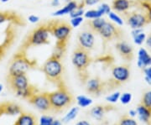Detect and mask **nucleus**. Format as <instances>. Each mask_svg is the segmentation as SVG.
<instances>
[{
	"mask_svg": "<svg viewBox=\"0 0 151 125\" xmlns=\"http://www.w3.org/2000/svg\"><path fill=\"white\" fill-rule=\"evenodd\" d=\"M45 24L50 34L53 35L56 40L54 53L61 58L66 50L72 27L67 22L60 19L49 20Z\"/></svg>",
	"mask_w": 151,
	"mask_h": 125,
	"instance_id": "obj_1",
	"label": "nucleus"
},
{
	"mask_svg": "<svg viewBox=\"0 0 151 125\" xmlns=\"http://www.w3.org/2000/svg\"><path fill=\"white\" fill-rule=\"evenodd\" d=\"M60 60L61 58L60 56L53 53L45 60L42 66V71L46 79L57 87L65 84L63 81L64 67Z\"/></svg>",
	"mask_w": 151,
	"mask_h": 125,
	"instance_id": "obj_2",
	"label": "nucleus"
},
{
	"mask_svg": "<svg viewBox=\"0 0 151 125\" xmlns=\"http://www.w3.org/2000/svg\"><path fill=\"white\" fill-rule=\"evenodd\" d=\"M89 53V51L77 45L71 55V62L77 71L79 79L83 83H86L88 80L87 68L92 60Z\"/></svg>",
	"mask_w": 151,
	"mask_h": 125,
	"instance_id": "obj_3",
	"label": "nucleus"
},
{
	"mask_svg": "<svg viewBox=\"0 0 151 125\" xmlns=\"http://www.w3.org/2000/svg\"><path fill=\"white\" fill-rule=\"evenodd\" d=\"M36 65V60H30L28 58L25 50H19V51L11 60L9 69V76L26 74L28 71L35 68Z\"/></svg>",
	"mask_w": 151,
	"mask_h": 125,
	"instance_id": "obj_4",
	"label": "nucleus"
},
{
	"mask_svg": "<svg viewBox=\"0 0 151 125\" xmlns=\"http://www.w3.org/2000/svg\"><path fill=\"white\" fill-rule=\"evenodd\" d=\"M49 35H50V33L46 27V24L45 23L40 24L37 27L35 28L25 37L20 45L19 50L26 51L30 47L48 45L50 43Z\"/></svg>",
	"mask_w": 151,
	"mask_h": 125,
	"instance_id": "obj_5",
	"label": "nucleus"
},
{
	"mask_svg": "<svg viewBox=\"0 0 151 125\" xmlns=\"http://www.w3.org/2000/svg\"><path fill=\"white\" fill-rule=\"evenodd\" d=\"M58 88L51 93H48V97L51 106V110L54 112H61L68 108L73 103V96L66 88L65 84L57 87Z\"/></svg>",
	"mask_w": 151,
	"mask_h": 125,
	"instance_id": "obj_6",
	"label": "nucleus"
},
{
	"mask_svg": "<svg viewBox=\"0 0 151 125\" xmlns=\"http://www.w3.org/2000/svg\"><path fill=\"white\" fill-rule=\"evenodd\" d=\"M112 76L111 80H108V82H105V89L108 88L112 90L117 87L122 83L126 82L130 76L129 68L127 65H116L112 68Z\"/></svg>",
	"mask_w": 151,
	"mask_h": 125,
	"instance_id": "obj_7",
	"label": "nucleus"
},
{
	"mask_svg": "<svg viewBox=\"0 0 151 125\" xmlns=\"http://www.w3.org/2000/svg\"><path fill=\"white\" fill-rule=\"evenodd\" d=\"M98 34L105 42L112 41L114 40H120L123 36V31L119 26L113 24V22L108 21L104 24Z\"/></svg>",
	"mask_w": 151,
	"mask_h": 125,
	"instance_id": "obj_8",
	"label": "nucleus"
},
{
	"mask_svg": "<svg viewBox=\"0 0 151 125\" xmlns=\"http://www.w3.org/2000/svg\"><path fill=\"white\" fill-rule=\"evenodd\" d=\"M29 102L33 106L40 112L46 113L51 110V106L48 97V93H39L34 94L31 98L29 99Z\"/></svg>",
	"mask_w": 151,
	"mask_h": 125,
	"instance_id": "obj_9",
	"label": "nucleus"
},
{
	"mask_svg": "<svg viewBox=\"0 0 151 125\" xmlns=\"http://www.w3.org/2000/svg\"><path fill=\"white\" fill-rule=\"evenodd\" d=\"M125 14H126L127 23L132 29L143 28L144 26H145L147 24L150 23L145 14L144 13L133 12V13H126Z\"/></svg>",
	"mask_w": 151,
	"mask_h": 125,
	"instance_id": "obj_10",
	"label": "nucleus"
},
{
	"mask_svg": "<svg viewBox=\"0 0 151 125\" xmlns=\"http://www.w3.org/2000/svg\"><path fill=\"white\" fill-rule=\"evenodd\" d=\"M77 43L78 46L90 52L93 50L95 45V37L93 32L90 29L81 31L77 35Z\"/></svg>",
	"mask_w": 151,
	"mask_h": 125,
	"instance_id": "obj_11",
	"label": "nucleus"
},
{
	"mask_svg": "<svg viewBox=\"0 0 151 125\" xmlns=\"http://www.w3.org/2000/svg\"><path fill=\"white\" fill-rule=\"evenodd\" d=\"M16 36V30L12 24H9L5 30V38L2 44H0V60L5 55L7 50L13 45Z\"/></svg>",
	"mask_w": 151,
	"mask_h": 125,
	"instance_id": "obj_12",
	"label": "nucleus"
},
{
	"mask_svg": "<svg viewBox=\"0 0 151 125\" xmlns=\"http://www.w3.org/2000/svg\"><path fill=\"white\" fill-rule=\"evenodd\" d=\"M8 82L9 83L11 88L14 92L25 89L30 86L26 74H20V75H16V76H9Z\"/></svg>",
	"mask_w": 151,
	"mask_h": 125,
	"instance_id": "obj_13",
	"label": "nucleus"
},
{
	"mask_svg": "<svg viewBox=\"0 0 151 125\" xmlns=\"http://www.w3.org/2000/svg\"><path fill=\"white\" fill-rule=\"evenodd\" d=\"M5 22H9L14 25L24 26L25 21L21 16L13 11H4L0 12V24Z\"/></svg>",
	"mask_w": 151,
	"mask_h": 125,
	"instance_id": "obj_14",
	"label": "nucleus"
},
{
	"mask_svg": "<svg viewBox=\"0 0 151 125\" xmlns=\"http://www.w3.org/2000/svg\"><path fill=\"white\" fill-rule=\"evenodd\" d=\"M86 91L94 96H99L105 89V82L99 77H93L88 79L86 82Z\"/></svg>",
	"mask_w": 151,
	"mask_h": 125,
	"instance_id": "obj_15",
	"label": "nucleus"
},
{
	"mask_svg": "<svg viewBox=\"0 0 151 125\" xmlns=\"http://www.w3.org/2000/svg\"><path fill=\"white\" fill-rule=\"evenodd\" d=\"M115 47L119 55L126 60H131L134 58V49L132 45L125 41H119L115 45Z\"/></svg>",
	"mask_w": 151,
	"mask_h": 125,
	"instance_id": "obj_16",
	"label": "nucleus"
},
{
	"mask_svg": "<svg viewBox=\"0 0 151 125\" xmlns=\"http://www.w3.org/2000/svg\"><path fill=\"white\" fill-rule=\"evenodd\" d=\"M137 65L139 68L144 70L148 66H151V55L145 48H140L138 51Z\"/></svg>",
	"mask_w": 151,
	"mask_h": 125,
	"instance_id": "obj_17",
	"label": "nucleus"
},
{
	"mask_svg": "<svg viewBox=\"0 0 151 125\" xmlns=\"http://www.w3.org/2000/svg\"><path fill=\"white\" fill-rule=\"evenodd\" d=\"M134 4L133 0H113L112 9L116 13L126 14Z\"/></svg>",
	"mask_w": 151,
	"mask_h": 125,
	"instance_id": "obj_18",
	"label": "nucleus"
},
{
	"mask_svg": "<svg viewBox=\"0 0 151 125\" xmlns=\"http://www.w3.org/2000/svg\"><path fill=\"white\" fill-rule=\"evenodd\" d=\"M0 108H1L3 114L9 115V116H18L22 114L20 107L15 103H4L0 104Z\"/></svg>",
	"mask_w": 151,
	"mask_h": 125,
	"instance_id": "obj_19",
	"label": "nucleus"
},
{
	"mask_svg": "<svg viewBox=\"0 0 151 125\" xmlns=\"http://www.w3.org/2000/svg\"><path fill=\"white\" fill-rule=\"evenodd\" d=\"M78 7V2L76 0H70L69 1L64 7L59 9L52 14V16L60 17L65 15V14H70V13Z\"/></svg>",
	"mask_w": 151,
	"mask_h": 125,
	"instance_id": "obj_20",
	"label": "nucleus"
},
{
	"mask_svg": "<svg viewBox=\"0 0 151 125\" xmlns=\"http://www.w3.org/2000/svg\"><path fill=\"white\" fill-rule=\"evenodd\" d=\"M15 125H38V120L31 114L22 113L15 122Z\"/></svg>",
	"mask_w": 151,
	"mask_h": 125,
	"instance_id": "obj_21",
	"label": "nucleus"
},
{
	"mask_svg": "<svg viewBox=\"0 0 151 125\" xmlns=\"http://www.w3.org/2000/svg\"><path fill=\"white\" fill-rule=\"evenodd\" d=\"M106 22L107 20L104 18L100 17L93 19H88L86 22V25L88 26V29H90L91 31L93 33H98Z\"/></svg>",
	"mask_w": 151,
	"mask_h": 125,
	"instance_id": "obj_22",
	"label": "nucleus"
},
{
	"mask_svg": "<svg viewBox=\"0 0 151 125\" xmlns=\"http://www.w3.org/2000/svg\"><path fill=\"white\" fill-rule=\"evenodd\" d=\"M113 107L112 106H103V105H97L96 107L92 108L90 111V114L93 119L97 120H101L103 118L105 113L111 110Z\"/></svg>",
	"mask_w": 151,
	"mask_h": 125,
	"instance_id": "obj_23",
	"label": "nucleus"
},
{
	"mask_svg": "<svg viewBox=\"0 0 151 125\" xmlns=\"http://www.w3.org/2000/svg\"><path fill=\"white\" fill-rule=\"evenodd\" d=\"M136 110H137V116H138L139 119L144 123H149V121L151 119L150 109L146 108L143 104H139L137 107Z\"/></svg>",
	"mask_w": 151,
	"mask_h": 125,
	"instance_id": "obj_24",
	"label": "nucleus"
},
{
	"mask_svg": "<svg viewBox=\"0 0 151 125\" xmlns=\"http://www.w3.org/2000/svg\"><path fill=\"white\" fill-rule=\"evenodd\" d=\"M39 91L34 86H29L25 89H23V90H19V91H16L14 92L16 97L20 98H24V99H29V98L32 97L34 94L37 93Z\"/></svg>",
	"mask_w": 151,
	"mask_h": 125,
	"instance_id": "obj_25",
	"label": "nucleus"
},
{
	"mask_svg": "<svg viewBox=\"0 0 151 125\" xmlns=\"http://www.w3.org/2000/svg\"><path fill=\"white\" fill-rule=\"evenodd\" d=\"M78 113H79V108H78V107L72 108L70 109V111L62 118L61 122L64 123V124H68V123H70V121L74 120L76 118Z\"/></svg>",
	"mask_w": 151,
	"mask_h": 125,
	"instance_id": "obj_26",
	"label": "nucleus"
},
{
	"mask_svg": "<svg viewBox=\"0 0 151 125\" xmlns=\"http://www.w3.org/2000/svg\"><path fill=\"white\" fill-rule=\"evenodd\" d=\"M76 103L80 108H84L89 107L90 105H92V99L90 98H87L84 95H80V96L76 97Z\"/></svg>",
	"mask_w": 151,
	"mask_h": 125,
	"instance_id": "obj_27",
	"label": "nucleus"
},
{
	"mask_svg": "<svg viewBox=\"0 0 151 125\" xmlns=\"http://www.w3.org/2000/svg\"><path fill=\"white\" fill-rule=\"evenodd\" d=\"M103 16V14L98 9L86 11V12H85L84 15H83V17L87 19H97V18H100V17Z\"/></svg>",
	"mask_w": 151,
	"mask_h": 125,
	"instance_id": "obj_28",
	"label": "nucleus"
},
{
	"mask_svg": "<svg viewBox=\"0 0 151 125\" xmlns=\"http://www.w3.org/2000/svg\"><path fill=\"white\" fill-rule=\"evenodd\" d=\"M108 18L111 21L113 22V24H115L116 25L118 26H122L124 24V20L121 17L119 16V14L116 13V12H113V11H111L109 14H108Z\"/></svg>",
	"mask_w": 151,
	"mask_h": 125,
	"instance_id": "obj_29",
	"label": "nucleus"
},
{
	"mask_svg": "<svg viewBox=\"0 0 151 125\" xmlns=\"http://www.w3.org/2000/svg\"><path fill=\"white\" fill-rule=\"evenodd\" d=\"M140 6L145 9V15L148 19L149 22L150 23L151 22V1H143V2H140L139 3Z\"/></svg>",
	"mask_w": 151,
	"mask_h": 125,
	"instance_id": "obj_30",
	"label": "nucleus"
},
{
	"mask_svg": "<svg viewBox=\"0 0 151 125\" xmlns=\"http://www.w3.org/2000/svg\"><path fill=\"white\" fill-rule=\"evenodd\" d=\"M141 104H143L144 106H145L146 108H148L151 110V90L147 91L146 93H145L143 98H142Z\"/></svg>",
	"mask_w": 151,
	"mask_h": 125,
	"instance_id": "obj_31",
	"label": "nucleus"
},
{
	"mask_svg": "<svg viewBox=\"0 0 151 125\" xmlns=\"http://www.w3.org/2000/svg\"><path fill=\"white\" fill-rule=\"evenodd\" d=\"M118 125H138V123L133 118L128 115H125L120 119Z\"/></svg>",
	"mask_w": 151,
	"mask_h": 125,
	"instance_id": "obj_32",
	"label": "nucleus"
},
{
	"mask_svg": "<svg viewBox=\"0 0 151 125\" xmlns=\"http://www.w3.org/2000/svg\"><path fill=\"white\" fill-rule=\"evenodd\" d=\"M132 98L133 96L130 93H124L120 95V98H119V101L121 102V103L124 104H129L132 101Z\"/></svg>",
	"mask_w": 151,
	"mask_h": 125,
	"instance_id": "obj_33",
	"label": "nucleus"
},
{
	"mask_svg": "<svg viewBox=\"0 0 151 125\" xmlns=\"http://www.w3.org/2000/svg\"><path fill=\"white\" fill-rule=\"evenodd\" d=\"M54 119L51 116L49 115H43L40 117L38 125H51Z\"/></svg>",
	"mask_w": 151,
	"mask_h": 125,
	"instance_id": "obj_34",
	"label": "nucleus"
},
{
	"mask_svg": "<svg viewBox=\"0 0 151 125\" xmlns=\"http://www.w3.org/2000/svg\"><path fill=\"white\" fill-rule=\"evenodd\" d=\"M146 38H147V36H146L145 33L142 32L140 34H139L138 35H136L135 37H134L133 40H134V42L135 45H143L145 42Z\"/></svg>",
	"mask_w": 151,
	"mask_h": 125,
	"instance_id": "obj_35",
	"label": "nucleus"
},
{
	"mask_svg": "<svg viewBox=\"0 0 151 125\" xmlns=\"http://www.w3.org/2000/svg\"><path fill=\"white\" fill-rule=\"evenodd\" d=\"M120 95H121V93L119 92H116L113 94H110L106 97V101H108V103H116L119 101Z\"/></svg>",
	"mask_w": 151,
	"mask_h": 125,
	"instance_id": "obj_36",
	"label": "nucleus"
},
{
	"mask_svg": "<svg viewBox=\"0 0 151 125\" xmlns=\"http://www.w3.org/2000/svg\"><path fill=\"white\" fill-rule=\"evenodd\" d=\"M100 2V0H81L80 3H78V7L77 8H81L83 9L85 6H92L97 4Z\"/></svg>",
	"mask_w": 151,
	"mask_h": 125,
	"instance_id": "obj_37",
	"label": "nucleus"
},
{
	"mask_svg": "<svg viewBox=\"0 0 151 125\" xmlns=\"http://www.w3.org/2000/svg\"><path fill=\"white\" fill-rule=\"evenodd\" d=\"M84 20V17H76V18H70V24L72 28H77L80 26L82 22Z\"/></svg>",
	"mask_w": 151,
	"mask_h": 125,
	"instance_id": "obj_38",
	"label": "nucleus"
},
{
	"mask_svg": "<svg viewBox=\"0 0 151 125\" xmlns=\"http://www.w3.org/2000/svg\"><path fill=\"white\" fill-rule=\"evenodd\" d=\"M143 71L145 73V80L146 83L151 87V66L146 67Z\"/></svg>",
	"mask_w": 151,
	"mask_h": 125,
	"instance_id": "obj_39",
	"label": "nucleus"
},
{
	"mask_svg": "<svg viewBox=\"0 0 151 125\" xmlns=\"http://www.w3.org/2000/svg\"><path fill=\"white\" fill-rule=\"evenodd\" d=\"M84 14H85V11L83 9L76 8L75 10L72 11L69 15L70 18H76V17H82L84 15Z\"/></svg>",
	"mask_w": 151,
	"mask_h": 125,
	"instance_id": "obj_40",
	"label": "nucleus"
},
{
	"mask_svg": "<svg viewBox=\"0 0 151 125\" xmlns=\"http://www.w3.org/2000/svg\"><path fill=\"white\" fill-rule=\"evenodd\" d=\"M98 9L101 11L104 15V14H108L112 11V8L108 5V4H103L98 7Z\"/></svg>",
	"mask_w": 151,
	"mask_h": 125,
	"instance_id": "obj_41",
	"label": "nucleus"
},
{
	"mask_svg": "<svg viewBox=\"0 0 151 125\" xmlns=\"http://www.w3.org/2000/svg\"><path fill=\"white\" fill-rule=\"evenodd\" d=\"M28 20H29V23H31V24H36L40 20V18L37 15L31 14V15H29V16L28 17Z\"/></svg>",
	"mask_w": 151,
	"mask_h": 125,
	"instance_id": "obj_42",
	"label": "nucleus"
},
{
	"mask_svg": "<svg viewBox=\"0 0 151 125\" xmlns=\"http://www.w3.org/2000/svg\"><path fill=\"white\" fill-rule=\"evenodd\" d=\"M142 32H144V31H143V28H139V29H133L132 31H131V35H132V37L134 38L136 35H138L139 34H140V33Z\"/></svg>",
	"mask_w": 151,
	"mask_h": 125,
	"instance_id": "obj_43",
	"label": "nucleus"
},
{
	"mask_svg": "<svg viewBox=\"0 0 151 125\" xmlns=\"http://www.w3.org/2000/svg\"><path fill=\"white\" fill-rule=\"evenodd\" d=\"M129 116L131 118H134L137 116V110L136 109H131L129 112Z\"/></svg>",
	"mask_w": 151,
	"mask_h": 125,
	"instance_id": "obj_44",
	"label": "nucleus"
},
{
	"mask_svg": "<svg viewBox=\"0 0 151 125\" xmlns=\"http://www.w3.org/2000/svg\"><path fill=\"white\" fill-rule=\"evenodd\" d=\"M145 43H146V45L149 47V49L151 50V34L150 35V36H148V37L146 38Z\"/></svg>",
	"mask_w": 151,
	"mask_h": 125,
	"instance_id": "obj_45",
	"label": "nucleus"
},
{
	"mask_svg": "<svg viewBox=\"0 0 151 125\" xmlns=\"http://www.w3.org/2000/svg\"><path fill=\"white\" fill-rule=\"evenodd\" d=\"M75 125H91V124L86 120H82V121H79L78 123H76Z\"/></svg>",
	"mask_w": 151,
	"mask_h": 125,
	"instance_id": "obj_46",
	"label": "nucleus"
},
{
	"mask_svg": "<svg viewBox=\"0 0 151 125\" xmlns=\"http://www.w3.org/2000/svg\"><path fill=\"white\" fill-rule=\"evenodd\" d=\"M60 4V0H52V2H51V5L53 6V7H58Z\"/></svg>",
	"mask_w": 151,
	"mask_h": 125,
	"instance_id": "obj_47",
	"label": "nucleus"
},
{
	"mask_svg": "<svg viewBox=\"0 0 151 125\" xmlns=\"http://www.w3.org/2000/svg\"><path fill=\"white\" fill-rule=\"evenodd\" d=\"M61 124H62V122H61V121L56 119V120H54V121L52 122L51 125H61Z\"/></svg>",
	"mask_w": 151,
	"mask_h": 125,
	"instance_id": "obj_48",
	"label": "nucleus"
},
{
	"mask_svg": "<svg viewBox=\"0 0 151 125\" xmlns=\"http://www.w3.org/2000/svg\"><path fill=\"white\" fill-rule=\"evenodd\" d=\"M3 90H4V86L0 83V94H1V93L3 92Z\"/></svg>",
	"mask_w": 151,
	"mask_h": 125,
	"instance_id": "obj_49",
	"label": "nucleus"
},
{
	"mask_svg": "<svg viewBox=\"0 0 151 125\" xmlns=\"http://www.w3.org/2000/svg\"><path fill=\"white\" fill-rule=\"evenodd\" d=\"M0 1H1L2 3H7V2H9V0H0Z\"/></svg>",
	"mask_w": 151,
	"mask_h": 125,
	"instance_id": "obj_50",
	"label": "nucleus"
},
{
	"mask_svg": "<svg viewBox=\"0 0 151 125\" xmlns=\"http://www.w3.org/2000/svg\"><path fill=\"white\" fill-rule=\"evenodd\" d=\"M136 1H138L139 3H140V2H143V1H151V0H136Z\"/></svg>",
	"mask_w": 151,
	"mask_h": 125,
	"instance_id": "obj_51",
	"label": "nucleus"
},
{
	"mask_svg": "<svg viewBox=\"0 0 151 125\" xmlns=\"http://www.w3.org/2000/svg\"><path fill=\"white\" fill-rule=\"evenodd\" d=\"M2 114H3V113H2V110H1V108H0V116Z\"/></svg>",
	"mask_w": 151,
	"mask_h": 125,
	"instance_id": "obj_52",
	"label": "nucleus"
},
{
	"mask_svg": "<svg viewBox=\"0 0 151 125\" xmlns=\"http://www.w3.org/2000/svg\"><path fill=\"white\" fill-rule=\"evenodd\" d=\"M67 1H68V2H69V1H70V0H67Z\"/></svg>",
	"mask_w": 151,
	"mask_h": 125,
	"instance_id": "obj_53",
	"label": "nucleus"
},
{
	"mask_svg": "<svg viewBox=\"0 0 151 125\" xmlns=\"http://www.w3.org/2000/svg\"><path fill=\"white\" fill-rule=\"evenodd\" d=\"M14 125H15V124H14Z\"/></svg>",
	"mask_w": 151,
	"mask_h": 125,
	"instance_id": "obj_54",
	"label": "nucleus"
}]
</instances>
